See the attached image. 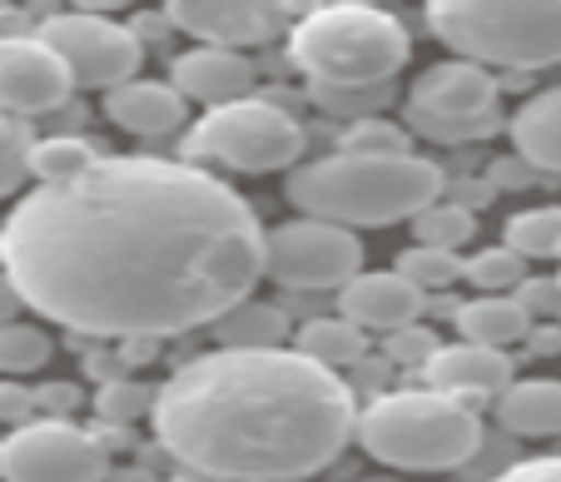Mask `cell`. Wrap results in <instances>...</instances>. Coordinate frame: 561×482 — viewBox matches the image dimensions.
<instances>
[{
  "label": "cell",
  "mask_w": 561,
  "mask_h": 482,
  "mask_svg": "<svg viewBox=\"0 0 561 482\" xmlns=\"http://www.w3.org/2000/svg\"><path fill=\"white\" fill-rule=\"evenodd\" d=\"M25 309L85 338L159 343L219 323L264 279L249 199L184 160L100 154L35 184L0 225Z\"/></svg>",
  "instance_id": "1"
},
{
  "label": "cell",
  "mask_w": 561,
  "mask_h": 482,
  "mask_svg": "<svg viewBox=\"0 0 561 482\" xmlns=\"http://www.w3.org/2000/svg\"><path fill=\"white\" fill-rule=\"evenodd\" d=\"M154 438L204 478H308L358 433L339 368L284 343H224L154 393Z\"/></svg>",
  "instance_id": "2"
},
{
  "label": "cell",
  "mask_w": 561,
  "mask_h": 482,
  "mask_svg": "<svg viewBox=\"0 0 561 482\" xmlns=\"http://www.w3.org/2000/svg\"><path fill=\"white\" fill-rule=\"evenodd\" d=\"M284 190L304 215L333 219V225L348 229H382L427 209L443 194V170L413 150L398 154L339 150L329 160L294 164Z\"/></svg>",
  "instance_id": "3"
},
{
  "label": "cell",
  "mask_w": 561,
  "mask_h": 482,
  "mask_svg": "<svg viewBox=\"0 0 561 482\" xmlns=\"http://www.w3.org/2000/svg\"><path fill=\"white\" fill-rule=\"evenodd\" d=\"M358 448L382 468L403 472H447L462 468L482 448L477 408L443 388H398L378 393L358 413Z\"/></svg>",
  "instance_id": "4"
},
{
  "label": "cell",
  "mask_w": 561,
  "mask_h": 482,
  "mask_svg": "<svg viewBox=\"0 0 561 482\" xmlns=\"http://www.w3.org/2000/svg\"><path fill=\"white\" fill-rule=\"evenodd\" d=\"M403 21L378 5H308L288 35V60L313 85H382L408 65Z\"/></svg>",
  "instance_id": "5"
},
{
  "label": "cell",
  "mask_w": 561,
  "mask_h": 482,
  "mask_svg": "<svg viewBox=\"0 0 561 482\" xmlns=\"http://www.w3.org/2000/svg\"><path fill=\"white\" fill-rule=\"evenodd\" d=\"M427 25L467 60L502 70L561 65V0H427Z\"/></svg>",
  "instance_id": "6"
},
{
  "label": "cell",
  "mask_w": 561,
  "mask_h": 482,
  "mask_svg": "<svg viewBox=\"0 0 561 482\" xmlns=\"http://www.w3.org/2000/svg\"><path fill=\"white\" fill-rule=\"evenodd\" d=\"M304 125L288 110H278L274 100H229V105L204 110V119H194L184 135V160H209L239 174H274L294 170L304 160Z\"/></svg>",
  "instance_id": "7"
},
{
  "label": "cell",
  "mask_w": 561,
  "mask_h": 482,
  "mask_svg": "<svg viewBox=\"0 0 561 482\" xmlns=\"http://www.w3.org/2000/svg\"><path fill=\"white\" fill-rule=\"evenodd\" d=\"M358 268H363V244L348 225L304 215L264 234V274L278 279L284 289L298 294L343 289Z\"/></svg>",
  "instance_id": "8"
},
{
  "label": "cell",
  "mask_w": 561,
  "mask_h": 482,
  "mask_svg": "<svg viewBox=\"0 0 561 482\" xmlns=\"http://www.w3.org/2000/svg\"><path fill=\"white\" fill-rule=\"evenodd\" d=\"M41 35L70 60L75 85H85V90L125 85V80L139 76V60H145V41L135 35V25H119L100 11L45 15Z\"/></svg>",
  "instance_id": "9"
},
{
  "label": "cell",
  "mask_w": 561,
  "mask_h": 482,
  "mask_svg": "<svg viewBox=\"0 0 561 482\" xmlns=\"http://www.w3.org/2000/svg\"><path fill=\"white\" fill-rule=\"evenodd\" d=\"M110 448L90 428L60 418V413H41V418L11 428V438H0V478L35 482V478H105Z\"/></svg>",
  "instance_id": "10"
},
{
  "label": "cell",
  "mask_w": 561,
  "mask_h": 482,
  "mask_svg": "<svg viewBox=\"0 0 561 482\" xmlns=\"http://www.w3.org/2000/svg\"><path fill=\"white\" fill-rule=\"evenodd\" d=\"M308 11V0H164L174 31L209 45H268Z\"/></svg>",
  "instance_id": "11"
},
{
  "label": "cell",
  "mask_w": 561,
  "mask_h": 482,
  "mask_svg": "<svg viewBox=\"0 0 561 482\" xmlns=\"http://www.w3.org/2000/svg\"><path fill=\"white\" fill-rule=\"evenodd\" d=\"M75 70L41 31H15L0 41V110L50 115L70 100Z\"/></svg>",
  "instance_id": "12"
},
{
  "label": "cell",
  "mask_w": 561,
  "mask_h": 482,
  "mask_svg": "<svg viewBox=\"0 0 561 482\" xmlns=\"http://www.w3.org/2000/svg\"><path fill=\"white\" fill-rule=\"evenodd\" d=\"M427 309V289H417L398 268H358L339 289V313L373 333H392L403 323H417Z\"/></svg>",
  "instance_id": "13"
},
{
  "label": "cell",
  "mask_w": 561,
  "mask_h": 482,
  "mask_svg": "<svg viewBox=\"0 0 561 482\" xmlns=\"http://www.w3.org/2000/svg\"><path fill=\"white\" fill-rule=\"evenodd\" d=\"M170 80L194 100V105L214 110V105H229V100H244L254 90L259 70L239 45H194V50L174 55V70Z\"/></svg>",
  "instance_id": "14"
},
{
  "label": "cell",
  "mask_w": 561,
  "mask_h": 482,
  "mask_svg": "<svg viewBox=\"0 0 561 482\" xmlns=\"http://www.w3.org/2000/svg\"><path fill=\"white\" fill-rule=\"evenodd\" d=\"M423 378L443 393H457L467 403H482V398H497L512 383V358L507 348H492V343H437V354L423 364Z\"/></svg>",
  "instance_id": "15"
},
{
  "label": "cell",
  "mask_w": 561,
  "mask_h": 482,
  "mask_svg": "<svg viewBox=\"0 0 561 482\" xmlns=\"http://www.w3.org/2000/svg\"><path fill=\"white\" fill-rule=\"evenodd\" d=\"M408 105L417 110H433V115H488L497 110V80H492V65L482 60H443L433 70L413 80V95Z\"/></svg>",
  "instance_id": "16"
},
{
  "label": "cell",
  "mask_w": 561,
  "mask_h": 482,
  "mask_svg": "<svg viewBox=\"0 0 561 482\" xmlns=\"http://www.w3.org/2000/svg\"><path fill=\"white\" fill-rule=\"evenodd\" d=\"M105 115L125 135L164 140V135H174L190 119V95L174 80H125V85L105 90Z\"/></svg>",
  "instance_id": "17"
},
{
  "label": "cell",
  "mask_w": 561,
  "mask_h": 482,
  "mask_svg": "<svg viewBox=\"0 0 561 482\" xmlns=\"http://www.w3.org/2000/svg\"><path fill=\"white\" fill-rule=\"evenodd\" d=\"M497 423L517 438H557L561 433V383L557 378H512L497 393Z\"/></svg>",
  "instance_id": "18"
},
{
  "label": "cell",
  "mask_w": 561,
  "mask_h": 482,
  "mask_svg": "<svg viewBox=\"0 0 561 482\" xmlns=\"http://www.w3.org/2000/svg\"><path fill=\"white\" fill-rule=\"evenodd\" d=\"M507 129H512L517 154L537 164V174H561V85L531 95L507 119Z\"/></svg>",
  "instance_id": "19"
},
{
  "label": "cell",
  "mask_w": 561,
  "mask_h": 482,
  "mask_svg": "<svg viewBox=\"0 0 561 482\" xmlns=\"http://www.w3.org/2000/svg\"><path fill=\"white\" fill-rule=\"evenodd\" d=\"M453 323L462 338L507 348V343H522L531 333V309L522 299H507V294H477L472 303H457Z\"/></svg>",
  "instance_id": "20"
},
{
  "label": "cell",
  "mask_w": 561,
  "mask_h": 482,
  "mask_svg": "<svg viewBox=\"0 0 561 482\" xmlns=\"http://www.w3.org/2000/svg\"><path fill=\"white\" fill-rule=\"evenodd\" d=\"M363 323H353L348 313H339V319H308L304 329H298V348H304L308 358H318V364L329 368H348L363 358Z\"/></svg>",
  "instance_id": "21"
},
{
  "label": "cell",
  "mask_w": 561,
  "mask_h": 482,
  "mask_svg": "<svg viewBox=\"0 0 561 482\" xmlns=\"http://www.w3.org/2000/svg\"><path fill=\"white\" fill-rule=\"evenodd\" d=\"M502 239L527 259H561V204H537L512 215L502 225Z\"/></svg>",
  "instance_id": "22"
},
{
  "label": "cell",
  "mask_w": 561,
  "mask_h": 482,
  "mask_svg": "<svg viewBox=\"0 0 561 482\" xmlns=\"http://www.w3.org/2000/svg\"><path fill=\"white\" fill-rule=\"evenodd\" d=\"M398 274H408V279L417 284V289L427 294H447L453 284L467 279V259L457 254V249H437V244H413L398 254Z\"/></svg>",
  "instance_id": "23"
},
{
  "label": "cell",
  "mask_w": 561,
  "mask_h": 482,
  "mask_svg": "<svg viewBox=\"0 0 561 482\" xmlns=\"http://www.w3.org/2000/svg\"><path fill=\"white\" fill-rule=\"evenodd\" d=\"M408 129L423 135V140L437 145H467V140H488L502 129V110H488V115H433V110L408 105Z\"/></svg>",
  "instance_id": "24"
},
{
  "label": "cell",
  "mask_w": 561,
  "mask_h": 482,
  "mask_svg": "<svg viewBox=\"0 0 561 482\" xmlns=\"http://www.w3.org/2000/svg\"><path fill=\"white\" fill-rule=\"evenodd\" d=\"M477 234V219L467 204H447V199H433L427 209L413 215V239L417 244H437V249H457L462 254Z\"/></svg>",
  "instance_id": "25"
},
{
  "label": "cell",
  "mask_w": 561,
  "mask_h": 482,
  "mask_svg": "<svg viewBox=\"0 0 561 482\" xmlns=\"http://www.w3.org/2000/svg\"><path fill=\"white\" fill-rule=\"evenodd\" d=\"M527 254H517L512 244H497V249H477L467 254V284H477L482 294H512L527 284Z\"/></svg>",
  "instance_id": "26"
},
{
  "label": "cell",
  "mask_w": 561,
  "mask_h": 482,
  "mask_svg": "<svg viewBox=\"0 0 561 482\" xmlns=\"http://www.w3.org/2000/svg\"><path fill=\"white\" fill-rule=\"evenodd\" d=\"M50 364V333L35 329V323L5 319L0 323V374H35V368Z\"/></svg>",
  "instance_id": "27"
},
{
  "label": "cell",
  "mask_w": 561,
  "mask_h": 482,
  "mask_svg": "<svg viewBox=\"0 0 561 482\" xmlns=\"http://www.w3.org/2000/svg\"><path fill=\"white\" fill-rule=\"evenodd\" d=\"M219 338L224 343H284V309H274V303H233L229 313H224L219 323Z\"/></svg>",
  "instance_id": "28"
},
{
  "label": "cell",
  "mask_w": 561,
  "mask_h": 482,
  "mask_svg": "<svg viewBox=\"0 0 561 482\" xmlns=\"http://www.w3.org/2000/svg\"><path fill=\"white\" fill-rule=\"evenodd\" d=\"M100 150L90 140H75V135H55V140H35L31 150V174L41 184L50 180H70V174H80L85 164H95Z\"/></svg>",
  "instance_id": "29"
},
{
  "label": "cell",
  "mask_w": 561,
  "mask_h": 482,
  "mask_svg": "<svg viewBox=\"0 0 561 482\" xmlns=\"http://www.w3.org/2000/svg\"><path fill=\"white\" fill-rule=\"evenodd\" d=\"M31 150H35L31 125L21 115H11V110H0V199L31 180Z\"/></svg>",
  "instance_id": "30"
},
{
  "label": "cell",
  "mask_w": 561,
  "mask_h": 482,
  "mask_svg": "<svg viewBox=\"0 0 561 482\" xmlns=\"http://www.w3.org/2000/svg\"><path fill=\"white\" fill-rule=\"evenodd\" d=\"M154 393L159 388L139 383V378H105L95 393V413L105 423H135L145 413H154Z\"/></svg>",
  "instance_id": "31"
},
{
  "label": "cell",
  "mask_w": 561,
  "mask_h": 482,
  "mask_svg": "<svg viewBox=\"0 0 561 482\" xmlns=\"http://www.w3.org/2000/svg\"><path fill=\"white\" fill-rule=\"evenodd\" d=\"M388 80L382 85H313V100L323 110H333V115H382V105H388Z\"/></svg>",
  "instance_id": "32"
},
{
  "label": "cell",
  "mask_w": 561,
  "mask_h": 482,
  "mask_svg": "<svg viewBox=\"0 0 561 482\" xmlns=\"http://www.w3.org/2000/svg\"><path fill=\"white\" fill-rule=\"evenodd\" d=\"M339 150L398 154V150H408V129L392 125V119H382V115H363V119H353V125L343 129V145H339Z\"/></svg>",
  "instance_id": "33"
},
{
  "label": "cell",
  "mask_w": 561,
  "mask_h": 482,
  "mask_svg": "<svg viewBox=\"0 0 561 482\" xmlns=\"http://www.w3.org/2000/svg\"><path fill=\"white\" fill-rule=\"evenodd\" d=\"M382 338H388V358H392V364H408V368H423L427 358L437 354V338L423 329V323H403V329L382 333Z\"/></svg>",
  "instance_id": "34"
},
{
  "label": "cell",
  "mask_w": 561,
  "mask_h": 482,
  "mask_svg": "<svg viewBox=\"0 0 561 482\" xmlns=\"http://www.w3.org/2000/svg\"><path fill=\"white\" fill-rule=\"evenodd\" d=\"M35 413H41V403H35L31 388L15 383V374L0 378V428H21V423H31Z\"/></svg>",
  "instance_id": "35"
},
{
  "label": "cell",
  "mask_w": 561,
  "mask_h": 482,
  "mask_svg": "<svg viewBox=\"0 0 561 482\" xmlns=\"http://www.w3.org/2000/svg\"><path fill=\"white\" fill-rule=\"evenodd\" d=\"M507 482H557L561 478V452H541V458H522L502 472Z\"/></svg>",
  "instance_id": "36"
},
{
  "label": "cell",
  "mask_w": 561,
  "mask_h": 482,
  "mask_svg": "<svg viewBox=\"0 0 561 482\" xmlns=\"http://www.w3.org/2000/svg\"><path fill=\"white\" fill-rule=\"evenodd\" d=\"M35 403H41V413H70L75 403H80V388L75 383H50V388H41V393H35Z\"/></svg>",
  "instance_id": "37"
},
{
  "label": "cell",
  "mask_w": 561,
  "mask_h": 482,
  "mask_svg": "<svg viewBox=\"0 0 561 482\" xmlns=\"http://www.w3.org/2000/svg\"><path fill=\"white\" fill-rule=\"evenodd\" d=\"M21 309H25V294L15 289V279L5 274V264H0V323H5V319H21Z\"/></svg>",
  "instance_id": "38"
},
{
  "label": "cell",
  "mask_w": 561,
  "mask_h": 482,
  "mask_svg": "<svg viewBox=\"0 0 561 482\" xmlns=\"http://www.w3.org/2000/svg\"><path fill=\"white\" fill-rule=\"evenodd\" d=\"M75 11H100V15H115L125 11V5H135V0H70Z\"/></svg>",
  "instance_id": "39"
},
{
  "label": "cell",
  "mask_w": 561,
  "mask_h": 482,
  "mask_svg": "<svg viewBox=\"0 0 561 482\" xmlns=\"http://www.w3.org/2000/svg\"><path fill=\"white\" fill-rule=\"evenodd\" d=\"M15 31H25V15L11 11V5H0V41H5V35H15Z\"/></svg>",
  "instance_id": "40"
},
{
  "label": "cell",
  "mask_w": 561,
  "mask_h": 482,
  "mask_svg": "<svg viewBox=\"0 0 561 482\" xmlns=\"http://www.w3.org/2000/svg\"><path fill=\"white\" fill-rule=\"evenodd\" d=\"M537 348H561V333H537Z\"/></svg>",
  "instance_id": "41"
},
{
  "label": "cell",
  "mask_w": 561,
  "mask_h": 482,
  "mask_svg": "<svg viewBox=\"0 0 561 482\" xmlns=\"http://www.w3.org/2000/svg\"><path fill=\"white\" fill-rule=\"evenodd\" d=\"M313 5H378V0H313Z\"/></svg>",
  "instance_id": "42"
},
{
  "label": "cell",
  "mask_w": 561,
  "mask_h": 482,
  "mask_svg": "<svg viewBox=\"0 0 561 482\" xmlns=\"http://www.w3.org/2000/svg\"><path fill=\"white\" fill-rule=\"evenodd\" d=\"M0 225H5V219H0Z\"/></svg>",
  "instance_id": "43"
}]
</instances>
